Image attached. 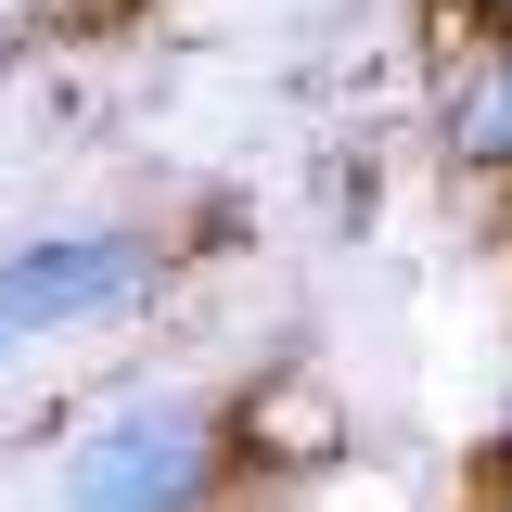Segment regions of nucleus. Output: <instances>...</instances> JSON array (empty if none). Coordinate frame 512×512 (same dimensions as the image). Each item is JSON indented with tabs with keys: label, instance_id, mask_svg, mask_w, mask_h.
Wrapping results in <instances>:
<instances>
[{
	"label": "nucleus",
	"instance_id": "f03ea898",
	"mask_svg": "<svg viewBox=\"0 0 512 512\" xmlns=\"http://www.w3.org/2000/svg\"><path fill=\"white\" fill-rule=\"evenodd\" d=\"M192 474H205V423L167 397V410H128V423H103V436L77 448V487L64 500L77 512H180Z\"/></svg>",
	"mask_w": 512,
	"mask_h": 512
},
{
	"label": "nucleus",
	"instance_id": "7ed1b4c3",
	"mask_svg": "<svg viewBox=\"0 0 512 512\" xmlns=\"http://www.w3.org/2000/svg\"><path fill=\"white\" fill-rule=\"evenodd\" d=\"M461 154H474V167H512V52L474 77V103H461Z\"/></svg>",
	"mask_w": 512,
	"mask_h": 512
},
{
	"label": "nucleus",
	"instance_id": "f257e3e1",
	"mask_svg": "<svg viewBox=\"0 0 512 512\" xmlns=\"http://www.w3.org/2000/svg\"><path fill=\"white\" fill-rule=\"evenodd\" d=\"M141 295V244L116 231H77V244H26L0 256V346H26V333H64V320H103Z\"/></svg>",
	"mask_w": 512,
	"mask_h": 512
}]
</instances>
